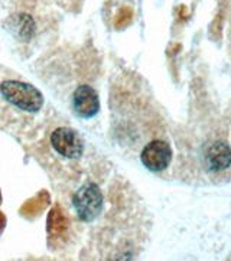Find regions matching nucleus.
Returning <instances> with one entry per match:
<instances>
[{
    "label": "nucleus",
    "mask_w": 231,
    "mask_h": 261,
    "mask_svg": "<svg viewBox=\"0 0 231 261\" xmlns=\"http://www.w3.org/2000/svg\"><path fill=\"white\" fill-rule=\"evenodd\" d=\"M0 93L6 101L19 110H23L28 113H38L42 109V93L36 87L23 81H17V80L3 81L0 84Z\"/></svg>",
    "instance_id": "f257e3e1"
},
{
    "label": "nucleus",
    "mask_w": 231,
    "mask_h": 261,
    "mask_svg": "<svg viewBox=\"0 0 231 261\" xmlns=\"http://www.w3.org/2000/svg\"><path fill=\"white\" fill-rule=\"evenodd\" d=\"M230 34H231V32H230Z\"/></svg>",
    "instance_id": "0eeeda50"
},
{
    "label": "nucleus",
    "mask_w": 231,
    "mask_h": 261,
    "mask_svg": "<svg viewBox=\"0 0 231 261\" xmlns=\"http://www.w3.org/2000/svg\"><path fill=\"white\" fill-rule=\"evenodd\" d=\"M72 107L75 114L80 117H94L100 111V97L93 87L80 85L72 95Z\"/></svg>",
    "instance_id": "39448f33"
},
{
    "label": "nucleus",
    "mask_w": 231,
    "mask_h": 261,
    "mask_svg": "<svg viewBox=\"0 0 231 261\" xmlns=\"http://www.w3.org/2000/svg\"><path fill=\"white\" fill-rule=\"evenodd\" d=\"M140 160L147 170L150 172H162L171 165L172 160V149L171 144L165 142L162 139H155L150 140L142 149Z\"/></svg>",
    "instance_id": "20e7f679"
},
{
    "label": "nucleus",
    "mask_w": 231,
    "mask_h": 261,
    "mask_svg": "<svg viewBox=\"0 0 231 261\" xmlns=\"http://www.w3.org/2000/svg\"><path fill=\"white\" fill-rule=\"evenodd\" d=\"M74 208L81 221H94L103 210V194L98 185L94 182H88L81 186L74 195Z\"/></svg>",
    "instance_id": "f03ea898"
},
{
    "label": "nucleus",
    "mask_w": 231,
    "mask_h": 261,
    "mask_svg": "<svg viewBox=\"0 0 231 261\" xmlns=\"http://www.w3.org/2000/svg\"><path fill=\"white\" fill-rule=\"evenodd\" d=\"M206 166L213 173H221L231 166V147L227 142L217 140L206 150Z\"/></svg>",
    "instance_id": "423d86ee"
},
{
    "label": "nucleus",
    "mask_w": 231,
    "mask_h": 261,
    "mask_svg": "<svg viewBox=\"0 0 231 261\" xmlns=\"http://www.w3.org/2000/svg\"><path fill=\"white\" fill-rule=\"evenodd\" d=\"M54 150L65 159H80L84 153V139L71 127H58L51 135Z\"/></svg>",
    "instance_id": "7ed1b4c3"
}]
</instances>
